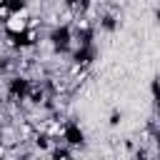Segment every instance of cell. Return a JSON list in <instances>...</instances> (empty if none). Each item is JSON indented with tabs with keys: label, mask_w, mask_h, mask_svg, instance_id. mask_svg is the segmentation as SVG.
<instances>
[{
	"label": "cell",
	"mask_w": 160,
	"mask_h": 160,
	"mask_svg": "<svg viewBox=\"0 0 160 160\" xmlns=\"http://www.w3.org/2000/svg\"><path fill=\"white\" fill-rule=\"evenodd\" d=\"M2 25H5V32L20 38V35L28 30V25H30V8H28V5H20L18 10H12V12L2 20Z\"/></svg>",
	"instance_id": "cell-1"
},
{
	"label": "cell",
	"mask_w": 160,
	"mask_h": 160,
	"mask_svg": "<svg viewBox=\"0 0 160 160\" xmlns=\"http://www.w3.org/2000/svg\"><path fill=\"white\" fill-rule=\"evenodd\" d=\"M0 2H8V5H12V2H15V0H0Z\"/></svg>",
	"instance_id": "cell-2"
}]
</instances>
